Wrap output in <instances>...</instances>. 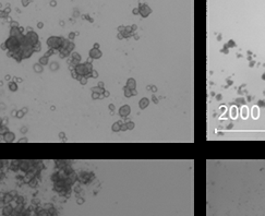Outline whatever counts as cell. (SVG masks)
<instances>
[{
    "mask_svg": "<svg viewBox=\"0 0 265 216\" xmlns=\"http://www.w3.org/2000/svg\"><path fill=\"white\" fill-rule=\"evenodd\" d=\"M50 69H51V70H57V69H58V63H57V62H54V63H51V67H50Z\"/></svg>",
    "mask_w": 265,
    "mask_h": 216,
    "instance_id": "obj_18",
    "label": "cell"
},
{
    "mask_svg": "<svg viewBox=\"0 0 265 216\" xmlns=\"http://www.w3.org/2000/svg\"><path fill=\"white\" fill-rule=\"evenodd\" d=\"M24 114H25V111H24L23 109H22V110H19L18 114H17V117H18V118H22L24 116Z\"/></svg>",
    "mask_w": 265,
    "mask_h": 216,
    "instance_id": "obj_17",
    "label": "cell"
},
{
    "mask_svg": "<svg viewBox=\"0 0 265 216\" xmlns=\"http://www.w3.org/2000/svg\"><path fill=\"white\" fill-rule=\"evenodd\" d=\"M20 142H27V139L26 137H23V139H21Z\"/></svg>",
    "mask_w": 265,
    "mask_h": 216,
    "instance_id": "obj_26",
    "label": "cell"
},
{
    "mask_svg": "<svg viewBox=\"0 0 265 216\" xmlns=\"http://www.w3.org/2000/svg\"><path fill=\"white\" fill-rule=\"evenodd\" d=\"M34 70L36 71V72H42L43 71V66H42L41 63H37V64H34Z\"/></svg>",
    "mask_w": 265,
    "mask_h": 216,
    "instance_id": "obj_13",
    "label": "cell"
},
{
    "mask_svg": "<svg viewBox=\"0 0 265 216\" xmlns=\"http://www.w3.org/2000/svg\"><path fill=\"white\" fill-rule=\"evenodd\" d=\"M25 38L29 41V43L32 45L33 47L35 46V45L38 43V35L36 34L35 32H33V31H29L26 35H25Z\"/></svg>",
    "mask_w": 265,
    "mask_h": 216,
    "instance_id": "obj_3",
    "label": "cell"
},
{
    "mask_svg": "<svg viewBox=\"0 0 265 216\" xmlns=\"http://www.w3.org/2000/svg\"><path fill=\"white\" fill-rule=\"evenodd\" d=\"M8 17V13L6 11H0V18H7Z\"/></svg>",
    "mask_w": 265,
    "mask_h": 216,
    "instance_id": "obj_20",
    "label": "cell"
},
{
    "mask_svg": "<svg viewBox=\"0 0 265 216\" xmlns=\"http://www.w3.org/2000/svg\"><path fill=\"white\" fill-rule=\"evenodd\" d=\"M10 194H11L12 196H13V198H17V196H18V193H17V191H11V192H9Z\"/></svg>",
    "mask_w": 265,
    "mask_h": 216,
    "instance_id": "obj_21",
    "label": "cell"
},
{
    "mask_svg": "<svg viewBox=\"0 0 265 216\" xmlns=\"http://www.w3.org/2000/svg\"><path fill=\"white\" fill-rule=\"evenodd\" d=\"M78 203H79V204H82V203H83V199H78Z\"/></svg>",
    "mask_w": 265,
    "mask_h": 216,
    "instance_id": "obj_25",
    "label": "cell"
},
{
    "mask_svg": "<svg viewBox=\"0 0 265 216\" xmlns=\"http://www.w3.org/2000/svg\"><path fill=\"white\" fill-rule=\"evenodd\" d=\"M80 59H81V56H80L79 54H76V53L72 54V62H73V63L78 64V63H79V61H80Z\"/></svg>",
    "mask_w": 265,
    "mask_h": 216,
    "instance_id": "obj_9",
    "label": "cell"
},
{
    "mask_svg": "<svg viewBox=\"0 0 265 216\" xmlns=\"http://www.w3.org/2000/svg\"><path fill=\"white\" fill-rule=\"evenodd\" d=\"M92 72V66L90 63L84 64H76L75 67V73L81 76H88Z\"/></svg>",
    "mask_w": 265,
    "mask_h": 216,
    "instance_id": "obj_2",
    "label": "cell"
},
{
    "mask_svg": "<svg viewBox=\"0 0 265 216\" xmlns=\"http://www.w3.org/2000/svg\"><path fill=\"white\" fill-rule=\"evenodd\" d=\"M3 137H5V141L6 142H13L15 140V135L14 133H12V132H6L5 134H3Z\"/></svg>",
    "mask_w": 265,
    "mask_h": 216,
    "instance_id": "obj_5",
    "label": "cell"
},
{
    "mask_svg": "<svg viewBox=\"0 0 265 216\" xmlns=\"http://www.w3.org/2000/svg\"><path fill=\"white\" fill-rule=\"evenodd\" d=\"M129 107L128 106H125L123 108H121L120 109V115H122V116H125V115H128L129 114Z\"/></svg>",
    "mask_w": 265,
    "mask_h": 216,
    "instance_id": "obj_12",
    "label": "cell"
},
{
    "mask_svg": "<svg viewBox=\"0 0 265 216\" xmlns=\"http://www.w3.org/2000/svg\"><path fill=\"white\" fill-rule=\"evenodd\" d=\"M15 80H17V81H18V82H22V79H18V78H17V79H15Z\"/></svg>",
    "mask_w": 265,
    "mask_h": 216,
    "instance_id": "obj_29",
    "label": "cell"
},
{
    "mask_svg": "<svg viewBox=\"0 0 265 216\" xmlns=\"http://www.w3.org/2000/svg\"><path fill=\"white\" fill-rule=\"evenodd\" d=\"M29 2H31V0H22V6H23V7L29 6Z\"/></svg>",
    "mask_w": 265,
    "mask_h": 216,
    "instance_id": "obj_19",
    "label": "cell"
},
{
    "mask_svg": "<svg viewBox=\"0 0 265 216\" xmlns=\"http://www.w3.org/2000/svg\"><path fill=\"white\" fill-rule=\"evenodd\" d=\"M59 137H64V133H59Z\"/></svg>",
    "mask_w": 265,
    "mask_h": 216,
    "instance_id": "obj_27",
    "label": "cell"
},
{
    "mask_svg": "<svg viewBox=\"0 0 265 216\" xmlns=\"http://www.w3.org/2000/svg\"><path fill=\"white\" fill-rule=\"evenodd\" d=\"M29 187L34 188V187H36V184H37V181H36L35 178H32L31 180L29 181Z\"/></svg>",
    "mask_w": 265,
    "mask_h": 216,
    "instance_id": "obj_14",
    "label": "cell"
},
{
    "mask_svg": "<svg viewBox=\"0 0 265 216\" xmlns=\"http://www.w3.org/2000/svg\"><path fill=\"white\" fill-rule=\"evenodd\" d=\"M39 63H41L42 66H45V64L48 63V57H47V56H43V57H41V59H39Z\"/></svg>",
    "mask_w": 265,
    "mask_h": 216,
    "instance_id": "obj_11",
    "label": "cell"
},
{
    "mask_svg": "<svg viewBox=\"0 0 265 216\" xmlns=\"http://www.w3.org/2000/svg\"><path fill=\"white\" fill-rule=\"evenodd\" d=\"M9 90L12 91V92L18 91V84H17L15 82H10V83H9Z\"/></svg>",
    "mask_w": 265,
    "mask_h": 216,
    "instance_id": "obj_10",
    "label": "cell"
},
{
    "mask_svg": "<svg viewBox=\"0 0 265 216\" xmlns=\"http://www.w3.org/2000/svg\"><path fill=\"white\" fill-rule=\"evenodd\" d=\"M10 79H11V76H6V80H10Z\"/></svg>",
    "mask_w": 265,
    "mask_h": 216,
    "instance_id": "obj_28",
    "label": "cell"
},
{
    "mask_svg": "<svg viewBox=\"0 0 265 216\" xmlns=\"http://www.w3.org/2000/svg\"><path fill=\"white\" fill-rule=\"evenodd\" d=\"M17 203L18 205H23V201H24V198L23 196H17Z\"/></svg>",
    "mask_w": 265,
    "mask_h": 216,
    "instance_id": "obj_15",
    "label": "cell"
},
{
    "mask_svg": "<svg viewBox=\"0 0 265 216\" xmlns=\"http://www.w3.org/2000/svg\"><path fill=\"white\" fill-rule=\"evenodd\" d=\"M19 168L25 172L29 171V162H21V163L19 164Z\"/></svg>",
    "mask_w": 265,
    "mask_h": 216,
    "instance_id": "obj_6",
    "label": "cell"
},
{
    "mask_svg": "<svg viewBox=\"0 0 265 216\" xmlns=\"http://www.w3.org/2000/svg\"><path fill=\"white\" fill-rule=\"evenodd\" d=\"M56 5H57V3H56V1H55V0H53V1H50V6L55 7Z\"/></svg>",
    "mask_w": 265,
    "mask_h": 216,
    "instance_id": "obj_22",
    "label": "cell"
},
{
    "mask_svg": "<svg viewBox=\"0 0 265 216\" xmlns=\"http://www.w3.org/2000/svg\"><path fill=\"white\" fill-rule=\"evenodd\" d=\"M43 25H44V24L42 23V22H39V23L37 24V27H38V29H42V27H43Z\"/></svg>",
    "mask_w": 265,
    "mask_h": 216,
    "instance_id": "obj_23",
    "label": "cell"
},
{
    "mask_svg": "<svg viewBox=\"0 0 265 216\" xmlns=\"http://www.w3.org/2000/svg\"><path fill=\"white\" fill-rule=\"evenodd\" d=\"M64 43L63 37H58V36H53L49 37L47 41V45L51 49H61Z\"/></svg>",
    "mask_w": 265,
    "mask_h": 216,
    "instance_id": "obj_1",
    "label": "cell"
},
{
    "mask_svg": "<svg viewBox=\"0 0 265 216\" xmlns=\"http://www.w3.org/2000/svg\"><path fill=\"white\" fill-rule=\"evenodd\" d=\"M6 132H8V129H7V127L0 126V134H5Z\"/></svg>",
    "mask_w": 265,
    "mask_h": 216,
    "instance_id": "obj_16",
    "label": "cell"
},
{
    "mask_svg": "<svg viewBox=\"0 0 265 216\" xmlns=\"http://www.w3.org/2000/svg\"><path fill=\"white\" fill-rule=\"evenodd\" d=\"M26 131H27L26 128H22V129H21V132H22V133H25Z\"/></svg>",
    "mask_w": 265,
    "mask_h": 216,
    "instance_id": "obj_24",
    "label": "cell"
},
{
    "mask_svg": "<svg viewBox=\"0 0 265 216\" xmlns=\"http://www.w3.org/2000/svg\"><path fill=\"white\" fill-rule=\"evenodd\" d=\"M90 56L92 57V58H94V59H98V58H100V56H102V53H100L98 49H95V48H94V49H92L90 51Z\"/></svg>",
    "mask_w": 265,
    "mask_h": 216,
    "instance_id": "obj_7",
    "label": "cell"
},
{
    "mask_svg": "<svg viewBox=\"0 0 265 216\" xmlns=\"http://www.w3.org/2000/svg\"><path fill=\"white\" fill-rule=\"evenodd\" d=\"M13 206L10 204H6L2 207V215L3 216H11L12 212H13Z\"/></svg>",
    "mask_w": 265,
    "mask_h": 216,
    "instance_id": "obj_4",
    "label": "cell"
},
{
    "mask_svg": "<svg viewBox=\"0 0 265 216\" xmlns=\"http://www.w3.org/2000/svg\"><path fill=\"white\" fill-rule=\"evenodd\" d=\"M13 196H11V194H10V193H6V194H5V196H3V201H5V203H6V204H9L10 202L12 201V200H13Z\"/></svg>",
    "mask_w": 265,
    "mask_h": 216,
    "instance_id": "obj_8",
    "label": "cell"
}]
</instances>
